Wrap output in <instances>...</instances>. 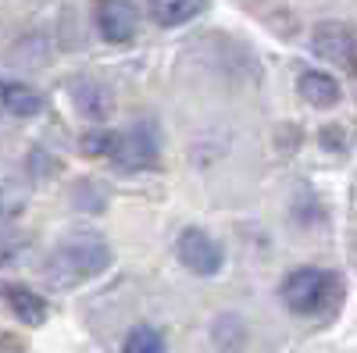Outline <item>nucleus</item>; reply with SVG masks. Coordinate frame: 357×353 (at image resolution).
Instances as JSON below:
<instances>
[{
	"label": "nucleus",
	"mask_w": 357,
	"mask_h": 353,
	"mask_svg": "<svg viewBox=\"0 0 357 353\" xmlns=\"http://www.w3.org/2000/svg\"><path fill=\"white\" fill-rule=\"evenodd\" d=\"M111 246L104 243V235L97 232H75L68 235L65 243H57V250L43 260V282L50 289H72L79 282H89V279H97L100 272L111 268Z\"/></svg>",
	"instance_id": "f257e3e1"
},
{
	"label": "nucleus",
	"mask_w": 357,
	"mask_h": 353,
	"mask_svg": "<svg viewBox=\"0 0 357 353\" xmlns=\"http://www.w3.org/2000/svg\"><path fill=\"white\" fill-rule=\"evenodd\" d=\"M340 292H343L340 279L321 268H296L279 285V297L293 314H318L321 307L336 304Z\"/></svg>",
	"instance_id": "f03ea898"
},
{
	"label": "nucleus",
	"mask_w": 357,
	"mask_h": 353,
	"mask_svg": "<svg viewBox=\"0 0 357 353\" xmlns=\"http://www.w3.org/2000/svg\"><path fill=\"white\" fill-rule=\"evenodd\" d=\"M311 47L321 61L343 68L347 75H357V36L343 22H321L311 33Z\"/></svg>",
	"instance_id": "7ed1b4c3"
},
{
	"label": "nucleus",
	"mask_w": 357,
	"mask_h": 353,
	"mask_svg": "<svg viewBox=\"0 0 357 353\" xmlns=\"http://www.w3.org/2000/svg\"><path fill=\"white\" fill-rule=\"evenodd\" d=\"M175 253L183 260V268H190L200 279H211L222 272L225 264V250L218 246V240H211L204 228H183L175 240Z\"/></svg>",
	"instance_id": "20e7f679"
},
{
	"label": "nucleus",
	"mask_w": 357,
	"mask_h": 353,
	"mask_svg": "<svg viewBox=\"0 0 357 353\" xmlns=\"http://www.w3.org/2000/svg\"><path fill=\"white\" fill-rule=\"evenodd\" d=\"M118 168H126V171H139V168H151L158 161V139L151 129H126V132H118V146H114V157H111Z\"/></svg>",
	"instance_id": "39448f33"
},
{
	"label": "nucleus",
	"mask_w": 357,
	"mask_h": 353,
	"mask_svg": "<svg viewBox=\"0 0 357 353\" xmlns=\"http://www.w3.org/2000/svg\"><path fill=\"white\" fill-rule=\"evenodd\" d=\"M139 11L132 0H100L97 4V29L107 43H129L136 36Z\"/></svg>",
	"instance_id": "423d86ee"
},
{
	"label": "nucleus",
	"mask_w": 357,
	"mask_h": 353,
	"mask_svg": "<svg viewBox=\"0 0 357 353\" xmlns=\"http://www.w3.org/2000/svg\"><path fill=\"white\" fill-rule=\"evenodd\" d=\"M4 300H8L11 314L22 321V325H29V329H36V325H43V321H47V300L40 297V292H33L29 285L8 282L4 285Z\"/></svg>",
	"instance_id": "0eeeda50"
},
{
	"label": "nucleus",
	"mask_w": 357,
	"mask_h": 353,
	"mask_svg": "<svg viewBox=\"0 0 357 353\" xmlns=\"http://www.w3.org/2000/svg\"><path fill=\"white\" fill-rule=\"evenodd\" d=\"M296 93L311 107H333L340 100V82L325 72H304L296 79Z\"/></svg>",
	"instance_id": "6e6552de"
},
{
	"label": "nucleus",
	"mask_w": 357,
	"mask_h": 353,
	"mask_svg": "<svg viewBox=\"0 0 357 353\" xmlns=\"http://www.w3.org/2000/svg\"><path fill=\"white\" fill-rule=\"evenodd\" d=\"M207 0H146V11L151 18L165 29H175V25H186L193 22L200 11H204Z\"/></svg>",
	"instance_id": "1a4fd4ad"
},
{
	"label": "nucleus",
	"mask_w": 357,
	"mask_h": 353,
	"mask_svg": "<svg viewBox=\"0 0 357 353\" xmlns=\"http://www.w3.org/2000/svg\"><path fill=\"white\" fill-rule=\"evenodd\" d=\"M72 97H75L79 111L89 114V118H104L111 111V93L93 79H75L72 82Z\"/></svg>",
	"instance_id": "9d476101"
},
{
	"label": "nucleus",
	"mask_w": 357,
	"mask_h": 353,
	"mask_svg": "<svg viewBox=\"0 0 357 353\" xmlns=\"http://www.w3.org/2000/svg\"><path fill=\"white\" fill-rule=\"evenodd\" d=\"M4 107L15 118H36L43 111V97L25 82H4Z\"/></svg>",
	"instance_id": "9b49d317"
},
{
	"label": "nucleus",
	"mask_w": 357,
	"mask_h": 353,
	"mask_svg": "<svg viewBox=\"0 0 357 353\" xmlns=\"http://www.w3.org/2000/svg\"><path fill=\"white\" fill-rule=\"evenodd\" d=\"M122 353H165V336L158 329H151V325H136L126 336Z\"/></svg>",
	"instance_id": "f8f14e48"
},
{
	"label": "nucleus",
	"mask_w": 357,
	"mask_h": 353,
	"mask_svg": "<svg viewBox=\"0 0 357 353\" xmlns=\"http://www.w3.org/2000/svg\"><path fill=\"white\" fill-rule=\"evenodd\" d=\"M82 154L89 157H114V146H118V132H107V129H97V132H86L82 136Z\"/></svg>",
	"instance_id": "ddd939ff"
}]
</instances>
